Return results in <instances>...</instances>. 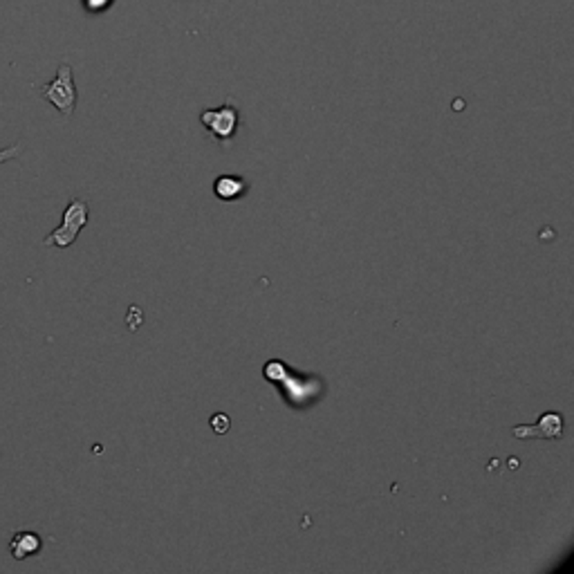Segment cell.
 Returning <instances> with one entry per match:
<instances>
[{"instance_id":"6da1fadb","label":"cell","mask_w":574,"mask_h":574,"mask_svg":"<svg viewBox=\"0 0 574 574\" xmlns=\"http://www.w3.org/2000/svg\"><path fill=\"white\" fill-rule=\"evenodd\" d=\"M87 216H90V209H87V203L81 198L70 200L68 207L63 209V220H61V227H56L50 236H46L43 243L47 247L56 249H68L77 243L79 234H81L83 227L87 225Z\"/></svg>"},{"instance_id":"7a4b0ae2","label":"cell","mask_w":574,"mask_h":574,"mask_svg":"<svg viewBox=\"0 0 574 574\" xmlns=\"http://www.w3.org/2000/svg\"><path fill=\"white\" fill-rule=\"evenodd\" d=\"M41 95L46 102H50L52 106L61 112V115L65 117L72 115L79 102V92H77V86H74L72 68H70L68 63H61L59 70H56V77L52 79L47 86H43Z\"/></svg>"},{"instance_id":"3957f363","label":"cell","mask_w":574,"mask_h":574,"mask_svg":"<svg viewBox=\"0 0 574 574\" xmlns=\"http://www.w3.org/2000/svg\"><path fill=\"white\" fill-rule=\"evenodd\" d=\"M200 121H203L209 137L216 144H220L222 148H227L231 139L236 137V133H238L240 111L234 104H225L220 108H209V111L200 112Z\"/></svg>"},{"instance_id":"277c9868","label":"cell","mask_w":574,"mask_h":574,"mask_svg":"<svg viewBox=\"0 0 574 574\" xmlns=\"http://www.w3.org/2000/svg\"><path fill=\"white\" fill-rule=\"evenodd\" d=\"M565 420L561 413H554V411H547V413L541 415L534 427H516L514 437H520V440H529V437H545V440H561L563 437Z\"/></svg>"},{"instance_id":"5b68a950","label":"cell","mask_w":574,"mask_h":574,"mask_svg":"<svg viewBox=\"0 0 574 574\" xmlns=\"http://www.w3.org/2000/svg\"><path fill=\"white\" fill-rule=\"evenodd\" d=\"M41 550H43V537L37 532H29V529L16 532L10 541V554L14 556L16 561L29 559V556L38 554Z\"/></svg>"},{"instance_id":"8992f818","label":"cell","mask_w":574,"mask_h":574,"mask_svg":"<svg viewBox=\"0 0 574 574\" xmlns=\"http://www.w3.org/2000/svg\"><path fill=\"white\" fill-rule=\"evenodd\" d=\"M249 191V182L243 175H220L213 182V194L222 203H231V200H240Z\"/></svg>"},{"instance_id":"52a82bcc","label":"cell","mask_w":574,"mask_h":574,"mask_svg":"<svg viewBox=\"0 0 574 574\" xmlns=\"http://www.w3.org/2000/svg\"><path fill=\"white\" fill-rule=\"evenodd\" d=\"M112 3H115V0H81L83 10H86L87 14H104V12L111 10Z\"/></svg>"},{"instance_id":"ba28073f","label":"cell","mask_w":574,"mask_h":574,"mask_svg":"<svg viewBox=\"0 0 574 574\" xmlns=\"http://www.w3.org/2000/svg\"><path fill=\"white\" fill-rule=\"evenodd\" d=\"M21 153H23V146H21V144H12V146L7 148H0V164L14 162Z\"/></svg>"},{"instance_id":"9c48e42d","label":"cell","mask_w":574,"mask_h":574,"mask_svg":"<svg viewBox=\"0 0 574 574\" xmlns=\"http://www.w3.org/2000/svg\"><path fill=\"white\" fill-rule=\"evenodd\" d=\"M212 427L216 428L218 433H227V428H229V420H227L225 415H216V418H212Z\"/></svg>"}]
</instances>
